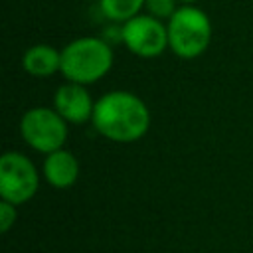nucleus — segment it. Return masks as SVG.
Here are the masks:
<instances>
[{
	"instance_id": "nucleus-4",
	"label": "nucleus",
	"mask_w": 253,
	"mask_h": 253,
	"mask_svg": "<svg viewBox=\"0 0 253 253\" xmlns=\"http://www.w3.org/2000/svg\"><path fill=\"white\" fill-rule=\"evenodd\" d=\"M67 125L69 123L55 109L32 107L20 119V134L30 148L49 154L63 148L67 140Z\"/></svg>"
},
{
	"instance_id": "nucleus-1",
	"label": "nucleus",
	"mask_w": 253,
	"mask_h": 253,
	"mask_svg": "<svg viewBox=\"0 0 253 253\" xmlns=\"http://www.w3.org/2000/svg\"><path fill=\"white\" fill-rule=\"evenodd\" d=\"M91 123L113 142H136L150 128V111L138 95L117 89L95 101Z\"/></svg>"
},
{
	"instance_id": "nucleus-9",
	"label": "nucleus",
	"mask_w": 253,
	"mask_h": 253,
	"mask_svg": "<svg viewBox=\"0 0 253 253\" xmlns=\"http://www.w3.org/2000/svg\"><path fill=\"white\" fill-rule=\"evenodd\" d=\"M22 67L34 77H49L61 71V51L47 43H36L24 51Z\"/></svg>"
},
{
	"instance_id": "nucleus-10",
	"label": "nucleus",
	"mask_w": 253,
	"mask_h": 253,
	"mask_svg": "<svg viewBox=\"0 0 253 253\" xmlns=\"http://www.w3.org/2000/svg\"><path fill=\"white\" fill-rule=\"evenodd\" d=\"M146 0H99V8L105 18L113 22H126L132 16L140 14Z\"/></svg>"
},
{
	"instance_id": "nucleus-8",
	"label": "nucleus",
	"mask_w": 253,
	"mask_h": 253,
	"mask_svg": "<svg viewBox=\"0 0 253 253\" xmlns=\"http://www.w3.org/2000/svg\"><path fill=\"white\" fill-rule=\"evenodd\" d=\"M42 170H43V178L47 180V184L57 190H67V188L75 186L79 172H81L77 156L65 148L45 154Z\"/></svg>"
},
{
	"instance_id": "nucleus-11",
	"label": "nucleus",
	"mask_w": 253,
	"mask_h": 253,
	"mask_svg": "<svg viewBox=\"0 0 253 253\" xmlns=\"http://www.w3.org/2000/svg\"><path fill=\"white\" fill-rule=\"evenodd\" d=\"M176 2H178V0H146V2H144V8H146L148 14L156 16V18H160V20H164V18L170 20L172 14L178 10Z\"/></svg>"
},
{
	"instance_id": "nucleus-3",
	"label": "nucleus",
	"mask_w": 253,
	"mask_h": 253,
	"mask_svg": "<svg viewBox=\"0 0 253 253\" xmlns=\"http://www.w3.org/2000/svg\"><path fill=\"white\" fill-rule=\"evenodd\" d=\"M168 47L182 59H194L202 55L211 40L210 16L194 4L180 6L166 24Z\"/></svg>"
},
{
	"instance_id": "nucleus-7",
	"label": "nucleus",
	"mask_w": 253,
	"mask_h": 253,
	"mask_svg": "<svg viewBox=\"0 0 253 253\" xmlns=\"http://www.w3.org/2000/svg\"><path fill=\"white\" fill-rule=\"evenodd\" d=\"M53 109L71 125H83L93 119L95 101L85 85L67 81L53 93Z\"/></svg>"
},
{
	"instance_id": "nucleus-12",
	"label": "nucleus",
	"mask_w": 253,
	"mask_h": 253,
	"mask_svg": "<svg viewBox=\"0 0 253 253\" xmlns=\"http://www.w3.org/2000/svg\"><path fill=\"white\" fill-rule=\"evenodd\" d=\"M16 204H12V202H6V200H2L0 202V231L2 233H8L10 231V227L16 223V217H18V211H16Z\"/></svg>"
},
{
	"instance_id": "nucleus-2",
	"label": "nucleus",
	"mask_w": 253,
	"mask_h": 253,
	"mask_svg": "<svg viewBox=\"0 0 253 253\" xmlns=\"http://www.w3.org/2000/svg\"><path fill=\"white\" fill-rule=\"evenodd\" d=\"M113 67V49L107 40L83 36L61 49V75L67 81L91 85L103 79Z\"/></svg>"
},
{
	"instance_id": "nucleus-13",
	"label": "nucleus",
	"mask_w": 253,
	"mask_h": 253,
	"mask_svg": "<svg viewBox=\"0 0 253 253\" xmlns=\"http://www.w3.org/2000/svg\"><path fill=\"white\" fill-rule=\"evenodd\" d=\"M178 2H182V4H194V2H198V0H178Z\"/></svg>"
},
{
	"instance_id": "nucleus-6",
	"label": "nucleus",
	"mask_w": 253,
	"mask_h": 253,
	"mask_svg": "<svg viewBox=\"0 0 253 253\" xmlns=\"http://www.w3.org/2000/svg\"><path fill=\"white\" fill-rule=\"evenodd\" d=\"M121 42L138 57L150 59L168 47V28L152 14H136L121 26Z\"/></svg>"
},
{
	"instance_id": "nucleus-5",
	"label": "nucleus",
	"mask_w": 253,
	"mask_h": 253,
	"mask_svg": "<svg viewBox=\"0 0 253 253\" xmlns=\"http://www.w3.org/2000/svg\"><path fill=\"white\" fill-rule=\"evenodd\" d=\"M40 186V174L34 162L16 150L0 156V198L22 206L30 202Z\"/></svg>"
}]
</instances>
